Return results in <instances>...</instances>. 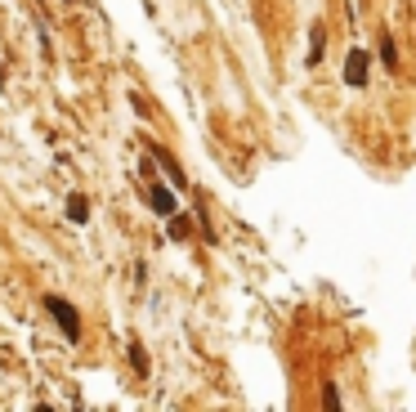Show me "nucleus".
<instances>
[{"instance_id": "f03ea898", "label": "nucleus", "mask_w": 416, "mask_h": 412, "mask_svg": "<svg viewBox=\"0 0 416 412\" xmlns=\"http://www.w3.org/2000/svg\"><path fill=\"white\" fill-rule=\"evenodd\" d=\"M367 77H372V54H367L363 45H353V50L345 54V86L363 90V86H367Z\"/></svg>"}, {"instance_id": "6e6552de", "label": "nucleus", "mask_w": 416, "mask_h": 412, "mask_svg": "<svg viewBox=\"0 0 416 412\" xmlns=\"http://www.w3.org/2000/svg\"><path fill=\"white\" fill-rule=\"evenodd\" d=\"M130 363H134V372H139V377L148 372V354H143V345H139V341H130Z\"/></svg>"}, {"instance_id": "423d86ee", "label": "nucleus", "mask_w": 416, "mask_h": 412, "mask_svg": "<svg viewBox=\"0 0 416 412\" xmlns=\"http://www.w3.org/2000/svg\"><path fill=\"white\" fill-rule=\"evenodd\" d=\"M323 45H327V32H323V22H313V32H309V67L323 63Z\"/></svg>"}, {"instance_id": "f257e3e1", "label": "nucleus", "mask_w": 416, "mask_h": 412, "mask_svg": "<svg viewBox=\"0 0 416 412\" xmlns=\"http://www.w3.org/2000/svg\"><path fill=\"white\" fill-rule=\"evenodd\" d=\"M45 314H50V318L58 323L63 341H72V345L81 341V309L72 305V300H63V296H45Z\"/></svg>"}, {"instance_id": "39448f33", "label": "nucleus", "mask_w": 416, "mask_h": 412, "mask_svg": "<svg viewBox=\"0 0 416 412\" xmlns=\"http://www.w3.org/2000/svg\"><path fill=\"white\" fill-rule=\"evenodd\" d=\"M67 220H72V224H85V220H90V202H85L81 193H72V198H67Z\"/></svg>"}, {"instance_id": "9d476101", "label": "nucleus", "mask_w": 416, "mask_h": 412, "mask_svg": "<svg viewBox=\"0 0 416 412\" xmlns=\"http://www.w3.org/2000/svg\"><path fill=\"white\" fill-rule=\"evenodd\" d=\"M63 5H77V0H63Z\"/></svg>"}, {"instance_id": "20e7f679", "label": "nucleus", "mask_w": 416, "mask_h": 412, "mask_svg": "<svg viewBox=\"0 0 416 412\" xmlns=\"http://www.w3.org/2000/svg\"><path fill=\"white\" fill-rule=\"evenodd\" d=\"M148 153L157 157V162H162L166 166V179H170V188H188V179H183V171H179V162H175V157H170L166 148H162V143H148Z\"/></svg>"}, {"instance_id": "0eeeda50", "label": "nucleus", "mask_w": 416, "mask_h": 412, "mask_svg": "<svg viewBox=\"0 0 416 412\" xmlns=\"http://www.w3.org/2000/svg\"><path fill=\"white\" fill-rule=\"evenodd\" d=\"M381 63H385V72H398V45H394V36H381Z\"/></svg>"}, {"instance_id": "7ed1b4c3", "label": "nucleus", "mask_w": 416, "mask_h": 412, "mask_svg": "<svg viewBox=\"0 0 416 412\" xmlns=\"http://www.w3.org/2000/svg\"><path fill=\"white\" fill-rule=\"evenodd\" d=\"M143 198H148V206L157 215H175V188H166V184H157V179H152Z\"/></svg>"}, {"instance_id": "1a4fd4ad", "label": "nucleus", "mask_w": 416, "mask_h": 412, "mask_svg": "<svg viewBox=\"0 0 416 412\" xmlns=\"http://www.w3.org/2000/svg\"><path fill=\"white\" fill-rule=\"evenodd\" d=\"M166 220H170V238H188V220H179V211L166 215Z\"/></svg>"}]
</instances>
